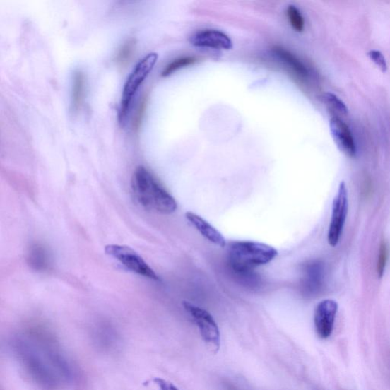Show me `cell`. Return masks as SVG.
<instances>
[{"mask_svg": "<svg viewBox=\"0 0 390 390\" xmlns=\"http://www.w3.org/2000/svg\"><path fill=\"white\" fill-rule=\"evenodd\" d=\"M94 341L98 347L108 352L119 348L121 341L116 331L110 327L98 329L95 333Z\"/></svg>", "mask_w": 390, "mask_h": 390, "instance_id": "5bb4252c", "label": "cell"}, {"mask_svg": "<svg viewBox=\"0 0 390 390\" xmlns=\"http://www.w3.org/2000/svg\"><path fill=\"white\" fill-rule=\"evenodd\" d=\"M185 218L191 225L199 231L201 236L220 248L227 246V241L222 234L207 220L203 219L198 214L187 212Z\"/></svg>", "mask_w": 390, "mask_h": 390, "instance_id": "7c38bea8", "label": "cell"}, {"mask_svg": "<svg viewBox=\"0 0 390 390\" xmlns=\"http://www.w3.org/2000/svg\"><path fill=\"white\" fill-rule=\"evenodd\" d=\"M278 251L267 244L252 241H237L230 244L229 264L233 271L243 276H250L253 269L268 264Z\"/></svg>", "mask_w": 390, "mask_h": 390, "instance_id": "3957f363", "label": "cell"}, {"mask_svg": "<svg viewBox=\"0 0 390 390\" xmlns=\"http://www.w3.org/2000/svg\"><path fill=\"white\" fill-rule=\"evenodd\" d=\"M324 100L331 110L341 114H346L348 113V110L346 105L336 95L326 93L324 94Z\"/></svg>", "mask_w": 390, "mask_h": 390, "instance_id": "44dd1931", "label": "cell"}, {"mask_svg": "<svg viewBox=\"0 0 390 390\" xmlns=\"http://www.w3.org/2000/svg\"><path fill=\"white\" fill-rule=\"evenodd\" d=\"M196 61H197L196 58L191 56L182 57L177 58V59L172 61L167 66L164 68V70L162 73V76L163 77L169 76L172 73H174L175 72H177L180 69H182V68L184 67H187L191 64H194Z\"/></svg>", "mask_w": 390, "mask_h": 390, "instance_id": "e0dca14e", "label": "cell"}, {"mask_svg": "<svg viewBox=\"0 0 390 390\" xmlns=\"http://www.w3.org/2000/svg\"><path fill=\"white\" fill-rule=\"evenodd\" d=\"M348 211V190L345 182H341L333 204V213L328 232V242L331 247L338 245L343 234Z\"/></svg>", "mask_w": 390, "mask_h": 390, "instance_id": "52a82bcc", "label": "cell"}, {"mask_svg": "<svg viewBox=\"0 0 390 390\" xmlns=\"http://www.w3.org/2000/svg\"><path fill=\"white\" fill-rule=\"evenodd\" d=\"M136 48V41L134 38L129 39L126 41L122 47L119 49L118 54L116 57V61L121 66H124L128 64L134 53Z\"/></svg>", "mask_w": 390, "mask_h": 390, "instance_id": "d6986e66", "label": "cell"}, {"mask_svg": "<svg viewBox=\"0 0 390 390\" xmlns=\"http://www.w3.org/2000/svg\"><path fill=\"white\" fill-rule=\"evenodd\" d=\"M13 353L26 373L39 386L54 390L74 377L72 365L51 341L16 338Z\"/></svg>", "mask_w": 390, "mask_h": 390, "instance_id": "6da1fadb", "label": "cell"}, {"mask_svg": "<svg viewBox=\"0 0 390 390\" xmlns=\"http://www.w3.org/2000/svg\"><path fill=\"white\" fill-rule=\"evenodd\" d=\"M338 308V304L333 300L321 301L316 307L314 324L320 338L327 339L333 333Z\"/></svg>", "mask_w": 390, "mask_h": 390, "instance_id": "9c48e42d", "label": "cell"}, {"mask_svg": "<svg viewBox=\"0 0 390 390\" xmlns=\"http://www.w3.org/2000/svg\"><path fill=\"white\" fill-rule=\"evenodd\" d=\"M134 199L146 210L161 214H171L178 208L177 201L153 175L143 167L134 171L131 179Z\"/></svg>", "mask_w": 390, "mask_h": 390, "instance_id": "7a4b0ae2", "label": "cell"}, {"mask_svg": "<svg viewBox=\"0 0 390 390\" xmlns=\"http://www.w3.org/2000/svg\"><path fill=\"white\" fill-rule=\"evenodd\" d=\"M107 255L118 261L126 269L146 278L159 280V276L144 259L129 247L109 245L105 249Z\"/></svg>", "mask_w": 390, "mask_h": 390, "instance_id": "8992f818", "label": "cell"}, {"mask_svg": "<svg viewBox=\"0 0 390 390\" xmlns=\"http://www.w3.org/2000/svg\"><path fill=\"white\" fill-rule=\"evenodd\" d=\"M272 52L278 59L285 63L301 79L307 80L309 77V71L307 66L299 58L286 48L276 46L272 48Z\"/></svg>", "mask_w": 390, "mask_h": 390, "instance_id": "4fadbf2b", "label": "cell"}, {"mask_svg": "<svg viewBox=\"0 0 390 390\" xmlns=\"http://www.w3.org/2000/svg\"><path fill=\"white\" fill-rule=\"evenodd\" d=\"M157 53H150L146 55L142 59L136 64L133 71L126 79L123 93L119 114L120 123H124L129 113L131 103L136 92L153 71L154 66L158 60Z\"/></svg>", "mask_w": 390, "mask_h": 390, "instance_id": "277c9868", "label": "cell"}, {"mask_svg": "<svg viewBox=\"0 0 390 390\" xmlns=\"http://www.w3.org/2000/svg\"><path fill=\"white\" fill-rule=\"evenodd\" d=\"M287 16L291 27L295 32H302L305 30V18L296 6H289L287 9Z\"/></svg>", "mask_w": 390, "mask_h": 390, "instance_id": "ac0fdd59", "label": "cell"}, {"mask_svg": "<svg viewBox=\"0 0 390 390\" xmlns=\"http://www.w3.org/2000/svg\"><path fill=\"white\" fill-rule=\"evenodd\" d=\"M154 382L159 386L160 390H179L174 384L167 382V380L161 378L154 379Z\"/></svg>", "mask_w": 390, "mask_h": 390, "instance_id": "603a6c76", "label": "cell"}, {"mask_svg": "<svg viewBox=\"0 0 390 390\" xmlns=\"http://www.w3.org/2000/svg\"><path fill=\"white\" fill-rule=\"evenodd\" d=\"M192 45L197 47L231 50L233 47L230 37L225 33L213 29L199 32L190 38Z\"/></svg>", "mask_w": 390, "mask_h": 390, "instance_id": "8fae6325", "label": "cell"}, {"mask_svg": "<svg viewBox=\"0 0 390 390\" xmlns=\"http://www.w3.org/2000/svg\"><path fill=\"white\" fill-rule=\"evenodd\" d=\"M85 90V78L81 71L73 75L71 106L73 112H79L83 106Z\"/></svg>", "mask_w": 390, "mask_h": 390, "instance_id": "2e32d148", "label": "cell"}, {"mask_svg": "<svg viewBox=\"0 0 390 390\" xmlns=\"http://www.w3.org/2000/svg\"><path fill=\"white\" fill-rule=\"evenodd\" d=\"M183 307L199 328L201 337L213 353H218L220 347V333L218 324L206 309L184 302Z\"/></svg>", "mask_w": 390, "mask_h": 390, "instance_id": "5b68a950", "label": "cell"}, {"mask_svg": "<svg viewBox=\"0 0 390 390\" xmlns=\"http://www.w3.org/2000/svg\"><path fill=\"white\" fill-rule=\"evenodd\" d=\"M389 258V247L385 240L380 243L379 249V256L377 263V272L379 278H382L384 275Z\"/></svg>", "mask_w": 390, "mask_h": 390, "instance_id": "ffe728a7", "label": "cell"}, {"mask_svg": "<svg viewBox=\"0 0 390 390\" xmlns=\"http://www.w3.org/2000/svg\"><path fill=\"white\" fill-rule=\"evenodd\" d=\"M301 280L302 292L306 297H315L323 290L325 278V266L323 261H309L303 266Z\"/></svg>", "mask_w": 390, "mask_h": 390, "instance_id": "ba28073f", "label": "cell"}, {"mask_svg": "<svg viewBox=\"0 0 390 390\" xmlns=\"http://www.w3.org/2000/svg\"><path fill=\"white\" fill-rule=\"evenodd\" d=\"M330 130L335 142L341 151L350 158H354L357 153L356 143L348 125L338 116L330 119Z\"/></svg>", "mask_w": 390, "mask_h": 390, "instance_id": "30bf717a", "label": "cell"}, {"mask_svg": "<svg viewBox=\"0 0 390 390\" xmlns=\"http://www.w3.org/2000/svg\"><path fill=\"white\" fill-rule=\"evenodd\" d=\"M368 54L370 57L372 58V60H373L380 68V69H382L384 72L386 71L388 67L386 61L382 52L377 50H372L369 52Z\"/></svg>", "mask_w": 390, "mask_h": 390, "instance_id": "7402d4cb", "label": "cell"}, {"mask_svg": "<svg viewBox=\"0 0 390 390\" xmlns=\"http://www.w3.org/2000/svg\"><path fill=\"white\" fill-rule=\"evenodd\" d=\"M29 265L37 271H44L50 266V256L47 249L39 244H35L29 249L28 255Z\"/></svg>", "mask_w": 390, "mask_h": 390, "instance_id": "9a60e30c", "label": "cell"}]
</instances>
